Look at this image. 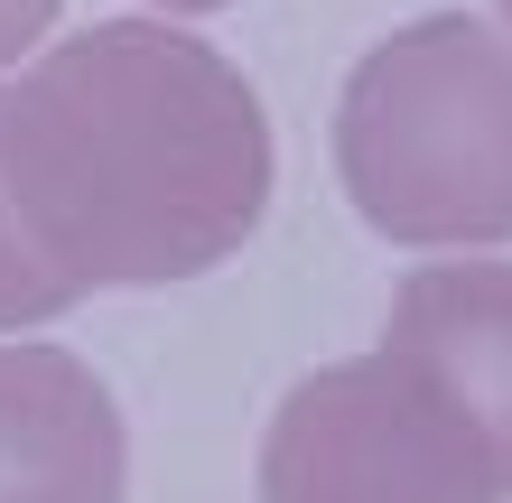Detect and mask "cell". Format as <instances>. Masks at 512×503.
Masks as SVG:
<instances>
[{
    "label": "cell",
    "mask_w": 512,
    "mask_h": 503,
    "mask_svg": "<svg viewBox=\"0 0 512 503\" xmlns=\"http://www.w3.org/2000/svg\"><path fill=\"white\" fill-rule=\"evenodd\" d=\"M0 187L19 233L94 289L205 280L270 215V122L224 47L159 19L56 38L0 84Z\"/></svg>",
    "instance_id": "6da1fadb"
},
{
    "label": "cell",
    "mask_w": 512,
    "mask_h": 503,
    "mask_svg": "<svg viewBox=\"0 0 512 503\" xmlns=\"http://www.w3.org/2000/svg\"><path fill=\"white\" fill-rule=\"evenodd\" d=\"M336 177L354 215L410 252L512 243V38L429 10L345 75Z\"/></svg>",
    "instance_id": "7a4b0ae2"
},
{
    "label": "cell",
    "mask_w": 512,
    "mask_h": 503,
    "mask_svg": "<svg viewBox=\"0 0 512 503\" xmlns=\"http://www.w3.org/2000/svg\"><path fill=\"white\" fill-rule=\"evenodd\" d=\"M261 503H503L475 420L391 345L317 364L261 429Z\"/></svg>",
    "instance_id": "3957f363"
},
{
    "label": "cell",
    "mask_w": 512,
    "mask_h": 503,
    "mask_svg": "<svg viewBox=\"0 0 512 503\" xmlns=\"http://www.w3.org/2000/svg\"><path fill=\"white\" fill-rule=\"evenodd\" d=\"M131 429L66 345H0V503H122Z\"/></svg>",
    "instance_id": "277c9868"
},
{
    "label": "cell",
    "mask_w": 512,
    "mask_h": 503,
    "mask_svg": "<svg viewBox=\"0 0 512 503\" xmlns=\"http://www.w3.org/2000/svg\"><path fill=\"white\" fill-rule=\"evenodd\" d=\"M382 345L401 364H419L475 420V438L494 457V485L512 494V261L466 252V261L401 271Z\"/></svg>",
    "instance_id": "5b68a950"
},
{
    "label": "cell",
    "mask_w": 512,
    "mask_h": 503,
    "mask_svg": "<svg viewBox=\"0 0 512 503\" xmlns=\"http://www.w3.org/2000/svg\"><path fill=\"white\" fill-rule=\"evenodd\" d=\"M84 299V289L56 271V261L19 233V215H10V187H0V336L10 327H47V317H66Z\"/></svg>",
    "instance_id": "8992f818"
},
{
    "label": "cell",
    "mask_w": 512,
    "mask_h": 503,
    "mask_svg": "<svg viewBox=\"0 0 512 503\" xmlns=\"http://www.w3.org/2000/svg\"><path fill=\"white\" fill-rule=\"evenodd\" d=\"M66 10V0H0V66H19L28 47H38V28Z\"/></svg>",
    "instance_id": "52a82bcc"
},
{
    "label": "cell",
    "mask_w": 512,
    "mask_h": 503,
    "mask_svg": "<svg viewBox=\"0 0 512 503\" xmlns=\"http://www.w3.org/2000/svg\"><path fill=\"white\" fill-rule=\"evenodd\" d=\"M159 10H187V19H205V10H233V0H159Z\"/></svg>",
    "instance_id": "ba28073f"
},
{
    "label": "cell",
    "mask_w": 512,
    "mask_h": 503,
    "mask_svg": "<svg viewBox=\"0 0 512 503\" xmlns=\"http://www.w3.org/2000/svg\"><path fill=\"white\" fill-rule=\"evenodd\" d=\"M494 10H503V28H512V0H494Z\"/></svg>",
    "instance_id": "9c48e42d"
}]
</instances>
